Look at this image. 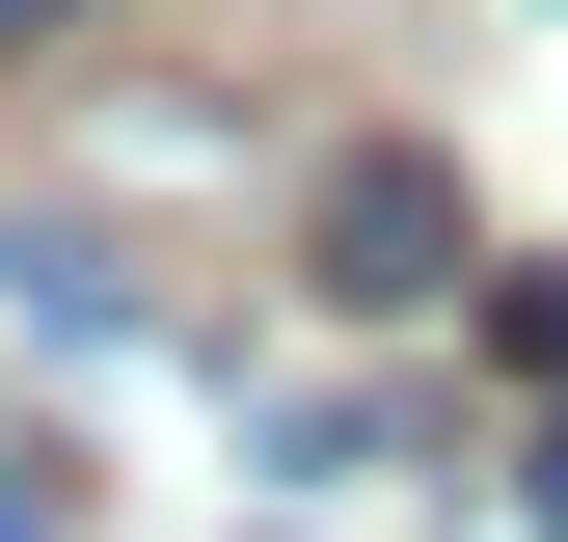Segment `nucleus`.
Here are the masks:
<instances>
[{
    "label": "nucleus",
    "mask_w": 568,
    "mask_h": 542,
    "mask_svg": "<svg viewBox=\"0 0 568 542\" xmlns=\"http://www.w3.org/2000/svg\"><path fill=\"white\" fill-rule=\"evenodd\" d=\"M460 244H487V218H460L434 136H352V163L298 190V299H352V325H434V299H460Z\"/></svg>",
    "instance_id": "obj_1"
},
{
    "label": "nucleus",
    "mask_w": 568,
    "mask_h": 542,
    "mask_svg": "<svg viewBox=\"0 0 568 542\" xmlns=\"http://www.w3.org/2000/svg\"><path fill=\"white\" fill-rule=\"evenodd\" d=\"M0 299H28L54 353H217V299H190V271L135 244L109 190H54V218H0Z\"/></svg>",
    "instance_id": "obj_2"
},
{
    "label": "nucleus",
    "mask_w": 568,
    "mask_h": 542,
    "mask_svg": "<svg viewBox=\"0 0 568 542\" xmlns=\"http://www.w3.org/2000/svg\"><path fill=\"white\" fill-rule=\"evenodd\" d=\"M54 28H109V0H0V54H54Z\"/></svg>",
    "instance_id": "obj_6"
},
{
    "label": "nucleus",
    "mask_w": 568,
    "mask_h": 542,
    "mask_svg": "<svg viewBox=\"0 0 568 542\" xmlns=\"http://www.w3.org/2000/svg\"><path fill=\"white\" fill-rule=\"evenodd\" d=\"M0 542H82V434H28V406H0Z\"/></svg>",
    "instance_id": "obj_3"
},
{
    "label": "nucleus",
    "mask_w": 568,
    "mask_h": 542,
    "mask_svg": "<svg viewBox=\"0 0 568 542\" xmlns=\"http://www.w3.org/2000/svg\"><path fill=\"white\" fill-rule=\"evenodd\" d=\"M515 515H541V542H568V406H541V434H515Z\"/></svg>",
    "instance_id": "obj_5"
},
{
    "label": "nucleus",
    "mask_w": 568,
    "mask_h": 542,
    "mask_svg": "<svg viewBox=\"0 0 568 542\" xmlns=\"http://www.w3.org/2000/svg\"><path fill=\"white\" fill-rule=\"evenodd\" d=\"M487 353H515V380H568V271H487Z\"/></svg>",
    "instance_id": "obj_4"
}]
</instances>
